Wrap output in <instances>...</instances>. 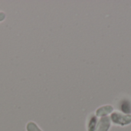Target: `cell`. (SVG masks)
Instances as JSON below:
<instances>
[{
    "mask_svg": "<svg viewBox=\"0 0 131 131\" xmlns=\"http://www.w3.org/2000/svg\"><path fill=\"white\" fill-rule=\"evenodd\" d=\"M114 112V107L111 105H104L97 109L95 112V115L97 117H107V115L111 114Z\"/></svg>",
    "mask_w": 131,
    "mask_h": 131,
    "instance_id": "3",
    "label": "cell"
},
{
    "mask_svg": "<svg viewBox=\"0 0 131 131\" xmlns=\"http://www.w3.org/2000/svg\"><path fill=\"white\" fill-rule=\"evenodd\" d=\"M6 19V13L0 10V22H2Z\"/></svg>",
    "mask_w": 131,
    "mask_h": 131,
    "instance_id": "7",
    "label": "cell"
},
{
    "mask_svg": "<svg viewBox=\"0 0 131 131\" xmlns=\"http://www.w3.org/2000/svg\"><path fill=\"white\" fill-rule=\"evenodd\" d=\"M26 131H42L41 128L33 121H28L25 126Z\"/></svg>",
    "mask_w": 131,
    "mask_h": 131,
    "instance_id": "6",
    "label": "cell"
},
{
    "mask_svg": "<svg viewBox=\"0 0 131 131\" xmlns=\"http://www.w3.org/2000/svg\"><path fill=\"white\" fill-rule=\"evenodd\" d=\"M97 123H98V117L94 113L90 114L87 123L88 131H96Z\"/></svg>",
    "mask_w": 131,
    "mask_h": 131,
    "instance_id": "4",
    "label": "cell"
},
{
    "mask_svg": "<svg viewBox=\"0 0 131 131\" xmlns=\"http://www.w3.org/2000/svg\"><path fill=\"white\" fill-rule=\"evenodd\" d=\"M119 110L124 114L131 115V100L129 99H124L119 103Z\"/></svg>",
    "mask_w": 131,
    "mask_h": 131,
    "instance_id": "5",
    "label": "cell"
},
{
    "mask_svg": "<svg viewBox=\"0 0 131 131\" xmlns=\"http://www.w3.org/2000/svg\"><path fill=\"white\" fill-rule=\"evenodd\" d=\"M110 118L114 124L121 127L128 126L131 124V115L124 114L121 112H113L111 114Z\"/></svg>",
    "mask_w": 131,
    "mask_h": 131,
    "instance_id": "1",
    "label": "cell"
},
{
    "mask_svg": "<svg viewBox=\"0 0 131 131\" xmlns=\"http://www.w3.org/2000/svg\"><path fill=\"white\" fill-rule=\"evenodd\" d=\"M111 126V120L110 117H101L97 123L96 131H109Z\"/></svg>",
    "mask_w": 131,
    "mask_h": 131,
    "instance_id": "2",
    "label": "cell"
}]
</instances>
